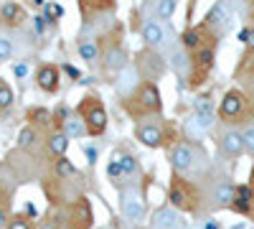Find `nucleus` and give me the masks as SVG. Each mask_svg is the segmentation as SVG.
<instances>
[{"mask_svg":"<svg viewBox=\"0 0 254 229\" xmlns=\"http://www.w3.org/2000/svg\"><path fill=\"white\" fill-rule=\"evenodd\" d=\"M120 212L127 222H142L145 219V196L140 194V189H135V186H122L120 189Z\"/></svg>","mask_w":254,"mask_h":229,"instance_id":"nucleus-1","label":"nucleus"},{"mask_svg":"<svg viewBox=\"0 0 254 229\" xmlns=\"http://www.w3.org/2000/svg\"><path fill=\"white\" fill-rule=\"evenodd\" d=\"M79 115L84 117L89 128V135H102L104 128H107V112H104L102 102L97 97H87L84 99V105L79 107Z\"/></svg>","mask_w":254,"mask_h":229,"instance_id":"nucleus-2","label":"nucleus"},{"mask_svg":"<svg viewBox=\"0 0 254 229\" xmlns=\"http://www.w3.org/2000/svg\"><path fill=\"white\" fill-rule=\"evenodd\" d=\"M150 227L153 229H183V217L176 206H160V209L153 212Z\"/></svg>","mask_w":254,"mask_h":229,"instance_id":"nucleus-3","label":"nucleus"},{"mask_svg":"<svg viewBox=\"0 0 254 229\" xmlns=\"http://www.w3.org/2000/svg\"><path fill=\"white\" fill-rule=\"evenodd\" d=\"M69 227L71 229H89L94 222V212H92V204L87 199H76L71 204V212H69Z\"/></svg>","mask_w":254,"mask_h":229,"instance_id":"nucleus-4","label":"nucleus"},{"mask_svg":"<svg viewBox=\"0 0 254 229\" xmlns=\"http://www.w3.org/2000/svg\"><path fill=\"white\" fill-rule=\"evenodd\" d=\"M193 163H196V153H193V148H190V145L178 143L176 148L171 151V165H173V171L188 173L190 168H193Z\"/></svg>","mask_w":254,"mask_h":229,"instance_id":"nucleus-5","label":"nucleus"},{"mask_svg":"<svg viewBox=\"0 0 254 229\" xmlns=\"http://www.w3.org/2000/svg\"><path fill=\"white\" fill-rule=\"evenodd\" d=\"M115 87H117V94H120V97H132V92L142 87V84H140V69L125 67V69L120 72L117 81H115Z\"/></svg>","mask_w":254,"mask_h":229,"instance_id":"nucleus-6","label":"nucleus"},{"mask_svg":"<svg viewBox=\"0 0 254 229\" xmlns=\"http://www.w3.org/2000/svg\"><path fill=\"white\" fill-rule=\"evenodd\" d=\"M171 201H173L176 209H181V212H193V206H196V201H193V196H190L186 181H181V178H176L171 183Z\"/></svg>","mask_w":254,"mask_h":229,"instance_id":"nucleus-7","label":"nucleus"},{"mask_svg":"<svg viewBox=\"0 0 254 229\" xmlns=\"http://www.w3.org/2000/svg\"><path fill=\"white\" fill-rule=\"evenodd\" d=\"M137 105L145 112H158L160 110V92L153 81H145V84L137 89Z\"/></svg>","mask_w":254,"mask_h":229,"instance_id":"nucleus-8","label":"nucleus"},{"mask_svg":"<svg viewBox=\"0 0 254 229\" xmlns=\"http://www.w3.org/2000/svg\"><path fill=\"white\" fill-rule=\"evenodd\" d=\"M135 135H137V140L142 145H147V148H160L163 145V130H160V125H155V122H142Z\"/></svg>","mask_w":254,"mask_h":229,"instance_id":"nucleus-9","label":"nucleus"},{"mask_svg":"<svg viewBox=\"0 0 254 229\" xmlns=\"http://www.w3.org/2000/svg\"><path fill=\"white\" fill-rule=\"evenodd\" d=\"M221 151H224V155H229V158H237V155H242L247 148H244V135L239 133V130H226L224 135H221Z\"/></svg>","mask_w":254,"mask_h":229,"instance_id":"nucleus-10","label":"nucleus"},{"mask_svg":"<svg viewBox=\"0 0 254 229\" xmlns=\"http://www.w3.org/2000/svg\"><path fill=\"white\" fill-rule=\"evenodd\" d=\"M165 38H171V33H168L160 23H155V20H147V23L142 26V41H145L147 46L160 49L165 44Z\"/></svg>","mask_w":254,"mask_h":229,"instance_id":"nucleus-11","label":"nucleus"},{"mask_svg":"<svg viewBox=\"0 0 254 229\" xmlns=\"http://www.w3.org/2000/svg\"><path fill=\"white\" fill-rule=\"evenodd\" d=\"M244 112V94L242 92H226L221 99V115L226 120H234Z\"/></svg>","mask_w":254,"mask_h":229,"instance_id":"nucleus-12","label":"nucleus"},{"mask_svg":"<svg viewBox=\"0 0 254 229\" xmlns=\"http://www.w3.org/2000/svg\"><path fill=\"white\" fill-rule=\"evenodd\" d=\"M193 117L198 120L203 130H211V125H214V105H211L208 97H198L193 102Z\"/></svg>","mask_w":254,"mask_h":229,"instance_id":"nucleus-13","label":"nucleus"},{"mask_svg":"<svg viewBox=\"0 0 254 229\" xmlns=\"http://www.w3.org/2000/svg\"><path fill=\"white\" fill-rule=\"evenodd\" d=\"M59 67H51V64H44L38 69L36 74V81H38V87L44 89V92H56L59 89Z\"/></svg>","mask_w":254,"mask_h":229,"instance_id":"nucleus-14","label":"nucleus"},{"mask_svg":"<svg viewBox=\"0 0 254 229\" xmlns=\"http://www.w3.org/2000/svg\"><path fill=\"white\" fill-rule=\"evenodd\" d=\"M125 67H130L127 64V54L122 46H112L107 51V56H104V69L107 72H122Z\"/></svg>","mask_w":254,"mask_h":229,"instance_id":"nucleus-15","label":"nucleus"},{"mask_svg":"<svg viewBox=\"0 0 254 229\" xmlns=\"http://www.w3.org/2000/svg\"><path fill=\"white\" fill-rule=\"evenodd\" d=\"M229 18H231L229 5L226 3H216L214 8H211V13H208V26H214L216 31H224L229 26Z\"/></svg>","mask_w":254,"mask_h":229,"instance_id":"nucleus-16","label":"nucleus"},{"mask_svg":"<svg viewBox=\"0 0 254 229\" xmlns=\"http://www.w3.org/2000/svg\"><path fill=\"white\" fill-rule=\"evenodd\" d=\"M234 196H237V186H231L229 181H219L216 189H214V201L219 206H231L234 204Z\"/></svg>","mask_w":254,"mask_h":229,"instance_id":"nucleus-17","label":"nucleus"},{"mask_svg":"<svg viewBox=\"0 0 254 229\" xmlns=\"http://www.w3.org/2000/svg\"><path fill=\"white\" fill-rule=\"evenodd\" d=\"M64 133H66L69 138H84V135H89V128H87V122H84V117L76 112V115H71L66 122H64V128H61Z\"/></svg>","mask_w":254,"mask_h":229,"instance_id":"nucleus-18","label":"nucleus"},{"mask_svg":"<svg viewBox=\"0 0 254 229\" xmlns=\"http://www.w3.org/2000/svg\"><path fill=\"white\" fill-rule=\"evenodd\" d=\"M66 148H69V135L64 133V130H56V133H51V138H49V151L51 153H56L59 158L66 153Z\"/></svg>","mask_w":254,"mask_h":229,"instance_id":"nucleus-19","label":"nucleus"},{"mask_svg":"<svg viewBox=\"0 0 254 229\" xmlns=\"http://www.w3.org/2000/svg\"><path fill=\"white\" fill-rule=\"evenodd\" d=\"M171 64H173V69H176L181 76H186L188 69H190V59H188V54H186L183 49H176V51L171 54Z\"/></svg>","mask_w":254,"mask_h":229,"instance_id":"nucleus-20","label":"nucleus"},{"mask_svg":"<svg viewBox=\"0 0 254 229\" xmlns=\"http://www.w3.org/2000/svg\"><path fill=\"white\" fill-rule=\"evenodd\" d=\"M142 67L147 69V79H158L163 74V61L153 54V56H142Z\"/></svg>","mask_w":254,"mask_h":229,"instance_id":"nucleus-21","label":"nucleus"},{"mask_svg":"<svg viewBox=\"0 0 254 229\" xmlns=\"http://www.w3.org/2000/svg\"><path fill=\"white\" fill-rule=\"evenodd\" d=\"M54 171H56V176L59 178H71V176H76V165L69 160V158H59L56 160V165H54Z\"/></svg>","mask_w":254,"mask_h":229,"instance_id":"nucleus-22","label":"nucleus"},{"mask_svg":"<svg viewBox=\"0 0 254 229\" xmlns=\"http://www.w3.org/2000/svg\"><path fill=\"white\" fill-rule=\"evenodd\" d=\"M107 176H110V181H112L115 186H120V189H122L125 171H122V160H120V158H117V160H110V165H107Z\"/></svg>","mask_w":254,"mask_h":229,"instance_id":"nucleus-23","label":"nucleus"},{"mask_svg":"<svg viewBox=\"0 0 254 229\" xmlns=\"http://www.w3.org/2000/svg\"><path fill=\"white\" fill-rule=\"evenodd\" d=\"M196 67H198L203 74L214 67V49H201L198 56H196Z\"/></svg>","mask_w":254,"mask_h":229,"instance_id":"nucleus-24","label":"nucleus"},{"mask_svg":"<svg viewBox=\"0 0 254 229\" xmlns=\"http://www.w3.org/2000/svg\"><path fill=\"white\" fill-rule=\"evenodd\" d=\"M203 128H201V125H198V120L193 117V115H190L188 120H186V135H188V140H201L203 138Z\"/></svg>","mask_w":254,"mask_h":229,"instance_id":"nucleus-25","label":"nucleus"},{"mask_svg":"<svg viewBox=\"0 0 254 229\" xmlns=\"http://www.w3.org/2000/svg\"><path fill=\"white\" fill-rule=\"evenodd\" d=\"M79 56L87 61V64H94V61L99 59V49H97V44H89V41H87V44H81V46H79Z\"/></svg>","mask_w":254,"mask_h":229,"instance_id":"nucleus-26","label":"nucleus"},{"mask_svg":"<svg viewBox=\"0 0 254 229\" xmlns=\"http://www.w3.org/2000/svg\"><path fill=\"white\" fill-rule=\"evenodd\" d=\"M3 15H5V20H10V23L23 20V10H20L18 3H5V5H3Z\"/></svg>","mask_w":254,"mask_h":229,"instance_id":"nucleus-27","label":"nucleus"},{"mask_svg":"<svg viewBox=\"0 0 254 229\" xmlns=\"http://www.w3.org/2000/svg\"><path fill=\"white\" fill-rule=\"evenodd\" d=\"M36 143V128H23L20 130V135H18V148H31V145Z\"/></svg>","mask_w":254,"mask_h":229,"instance_id":"nucleus-28","label":"nucleus"},{"mask_svg":"<svg viewBox=\"0 0 254 229\" xmlns=\"http://www.w3.org/2000/svg\"><path fill=\"white\" fill-rule=\"evenodd\" d=\"M13 99H15L13 89H10L8 84H3V81H0V110H8V107L13 105Z\"/></svg>","mask_w":254,"mask_h":229,"instance_id":"nucleus-29","label":"nucleus"},{"mask_svg":"<svg viewBox=\"0 0 254 229\" xmlns=\"http://www.w3.org/2000/svg\"><path fill=\"white\" fill-rule=\"evenodd\" d=\"M183 46H186V49H198V46H201V33H198L196 28L186 31V33H183Z\"/></svg>","mask_w":254,"mask_h":229,"instance_id":"nucleus-30","label":"nucleus"},{"mask_svg":"<svg viewBox=\"0 0 254 229\" xmlns=\"http://www.w3.org/2000/svg\"><path fill=\"white\" fill-rule=\"evenodd\" d=\"M176 10V0H158V18L168 20Z\"/></svg>","mask_w":254,"mask_h":229,"instance_id":"nucleus-31","label":"nucleus"},{"mask_svg":"<svg viewBox=\"0 0 254 229\" xmlns=\"http://www.w3.org/2000/svg\"><path fill=\"white\" fill-rule=\"evenodd\" d=\"M120 160H122L125 178H130V176H135V173H137V158H132V155H122Z\"/></svg>","mask_w":254,"mask_h":229,"instance_id":"nucleus-32","label":"nucleus"},{"mask_svg":"<svg viewBox=\"0 0 254 229\" xmlns=\"http://www.w3.org/2000/svg\"><path fill=\"white\" fill-rule=\"evenodd\" d=\"M10 56H13V44L8 38H0V61H5Z\"/></svg>","mask_w":254,"mask_h":229,"instance_id":"nucleus-33","label":"nucleus"},{"mask_svg":"<svg viewBox=\"0 0 254 229\" xmlns=\"http://www.w3.org/2000/svg\"><path fill=\"white\" fill-rule=\"evenodd\" d=\"M242 135H244V148H247L249 153H254V125H249Z\"/></svg>","mask_w":254,"mask_h":229,"instance_id":"nucleus-34","label":"nucleus"},{"mask_svg":"<svg viewBox=\"0 0 254 229\" xmlns=\"http://www.w3.org/2000/svg\"><path fill=\"white\" fill-rule=\"evenodd\" d=\"M31 120L38 122V125H44V122L51 120V112H49V110H33V112H31Z\"/></svg>","mask_w":254,"mask_h":229,"instance_id":"nucleus-35","label":"nucleus"},{"mask_svg":"<svg viewBox=\"0 0 254 229\" xmlns=\"http://www.w3.org/2000/svg\"><path fill=\"white\" fill-rule=\"evenodd\" d=\"M231 209H234V212H239V214H249V209H252V201L234 199V204H231Z\"/></svg>","mask_w":254,"mask_h":229,"instance_id":"nucleus-36","label":"nucleus"},{"mask_svg":"<svg viewBox=\"0 0 254 229\" xmlns=\"http://www.w3.org/2000/svg\"><path fill=\"white\" fill-rule=\"evenodd\" d=\"M234 199H244V201H254V194L249 186H237V196Z\"/></svg>","mask_w":254,"mask_h":229,"instance_id":"nucleus-37","label":"nucleus"},{"mask_svg":"<svg viewBox=\"0 0 254 229\" xmlns=\"http://www.w3.org/2000/svg\"><path fill=\"white\" fill-rule=\"evenodd\" d=\"M5 229H33V227H31V222H26L23 217H15V219H13V222L5 227Z\"/></svg>","mask_w":254,"mask_h":229,"instance_id":"nucleus-38","label":"nucleus"},{"mask_svg":"<svg viewBox=\"0 0 254 229\" xmlns=\"http://www.w3.org/2000/svg\"><path fill=\"white\" fill-rule=\"evenodd\" d=\"M84 153H87V158H89V165L97 163V158H99V148H97V145H84Z\"/></svg>","mask_w":254,"mask_h":229,"instance_id":"nucleus-39","label":"nucleus"},{"mask_svg":"<svg viewBox=\"0 0 254 229\" xmlns=\"http://www.w3.org/2000/svg\"><path fill=\"white\" fill-rule=\"evenodd\" d=\"M64 10H61V5H56V3H46V15H49V20H51V15L54 18H59Z\"/></svg>","mask_w":254,"mask_h":229,"instance_id":"nucleus-40","label":"nucleus"},{"mask_svg":"<svg viewBox=\"0 0 254 229\" xmlns=\"http://www.w3.org/2000/svg\"><path fill=\"white\" fill-rule=\"evenodd\" d=\"M242 41L249 46H254V31H242Z\"/></svg>","mask_w":254,"mask_h":229,"instance_id":"nucleus-41","label":"nucleus"},{"mask_svg":"<svg viewBox=\"0 0 254 229\" xmlns=\"http://www.w3.org/2000/svg\"><path fill=\"white\" fill-rule=\"evenodd\" d=\"M64 72H66L69 76H74V79H79V69H74L71 64H64Z\"/></svg>","mask_w":254,"mask_h":229,"instance_id":"nucleus-42","label":"nucleus"},{"mask_svg":"<svg viewBox=\"0 0 254 229\" xmlns=\"http://www.w3.org/2000/svg\"><path fill=\"white\" fill-rule=\"evenodd\" d=\"M26 214H28V217H36V206H33V204H26Z\"/></svg>","mask_w":254,"mask_h":229,"instance_id":"nucleus-43","label":"nucleus"},{"mask_svg":"<svg viewBox=\"0 0 254 229\" xmlns=\"http://www.w3.org/2000/svg\"><path fill=\"white\" fill-rule=\"evenodd\" d=\"M15 74H18V76H26V67L18 64V67H15Z\"/></svg>","mask_w":254,"mask_h":229,"instance_id":"nucleus-44","label":"nucleus"},{"mask_svg":"<svg viewBox=\"0 0 254 229\" xmlns=\"http://www.w3.org/2000/svg\"><path fill=\"white\" fill-rule=\"evenodd\" d=\"M206 229H219V224H216L214 219H208V222H206Z\"/></svg>","mask_w":254,"mask_h":229,"instance_id":"nucleus-45","label":"nucleus"},{"mask_svg":"<svg viewBox=\"0 0 254 229\" xmlns=\"http://www.w3.org/2000/svg\"><path fill=\"white\" fill-rule=\"evenodd\" d=\"M0 229H5V212L0 209Z\"/></svg>","mask_w":254,"mask_h":229,"instance_id":"nucleus-46","label":"nucleus"},{"mask_svg":"<svg viewBox=\"0 0 254 229\" xmlns=\"http://www.w3.org/2000/svg\"><path fill=\"white\" fill-rule=\"evenodd\" d=\"M36 31H38V33L44 31V20H41V18H36Z\"/></svg>","mask_w":254,"mask_h":229,"instance_id":"nucleus-47","label":"nucleus"}]
</instances>
